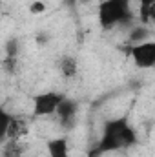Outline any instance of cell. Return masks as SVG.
<instances>
[{
    "instance_id": "30bf717a",
    "label": "cell",
    "mask_w": 155,
    "mask_h": 157,
    "mask_svg": "<svg viewBox=\"0 0 155 157\" xmlns=\"http://www.w3.org/2000/svg\"><path fill=\"white\" fill-rule=\"evenodd\" d=\"M44 11H46V4H44V2L35 0V2L29 4V13H31V15H40V13H44Z\"/></svg>"
},
{
    "instance_id": "277c9868",
    "label": "cell",
    "mask_w": 155,
    "mask_h": 157,
    "mask_svg": "<svg viewBox=\"0 0 155 157\" xmlns=\"http://www.w3.org/2000/svg\"><path fill=\"white\" fill-rule=\"evenodd\" d=\"M130 57L133 64L141 70L155 68V40H144L130 48Z\"/></svg>"
},
{
    "instance_id": "3957f363",
    "label": "cell",
    "mask_w": 155,
    "mask_h": 157,
    "mask_svg": "<svg viewBox=\"0 0 155 157\" xmlns=\"http://www.w3.org/2000/svg\"><path fill=\"white\" fill-rule=\"evenodd\" d=\"M64 99H66V95L64 93H59V91L37 93L33 97V115L35 117H49V115H55Z\"/></svg>"
},
{
    "instance_id": "52a82bcc",
    "label": "cell",
    "mask_w": 155,
    "mask_h": 157,
    "mask_svg": "<svg viewBox=\"0 0 155 157\" xmlns=\"http://www.w3.org/2000/svg\"><path fill=\"white\" fill-rule=\"evenodd\" d=\"M59 70H60V73H62L66 78H71V77L77 75L78 64H77V60H75L73 57H64V59L60 60V64H59Z\"/></svg>"
},
{
    "instance_id": "8992f818",
    "label": "cell",
    "mask_w": 155,
    "mask_h": 157,
    "mask_svg": "<svg viewBox=\"0 0 155 157\" xmlns=\"http://www.w3.org/2000/svg\"><path fill=\"white\" fill-rule=\"evenodd\" d=\"M75 113H77V102L66 97V99L62 101V104L59 106V110H57L55 115L60 119L62 122H68V121H71V119L75 117Z\"/></svg>"
},
{
    "instance_id": "7a4b0ae2",
    "label": "cell",
    "mask_w": 155,
    "mask_h": 157,
    "mask_svg": "<svg viewBox=\"0 0 155 157\" xmlns=\"http://www.w3.org/2000/svg\"><path fill=\"white\" fill-rule=\"evenodd\" d=\"M131 6L130 0H102L99 6V22L104 29L117 28L128 20H131Z\"/></svg>"
},
{
    "instance_id": "5b68a950",
    "label": "cell",
    "mask_w": 155,
    "mask_h": 157,
    "mask_svg": "<svg viewBox=\"0 0 155 157\" xmlns=\"http://www.w3.org/2000/svg\"><path fill=\"white\" fill-rule=\"evenodd\" d=\"M47 157H70V143L66 137H51L46 141Z\"/></svg>"
},
{
    "instance_id": "8fae6325",
    "label": "cell",
    "mask_w": 155,
    "mask_h": 157,
    "mask_svg": "<svg viewBox=\"0 0 155 157\" xmlns=\"http://www.w3.org/2000/svg\"><path fill=\"white\" fill-rule=\"evenodd\" d=\"M155 22V2L150 6V9H148V22Z\"/></svg>"
},
{
    "instance_id": "9c48e42d",
    "label": "cell",
    "mask_w": 155,
    "mask_h": 157,
    "mask_svg": "<svg viewBox=\"0 0 155 157\" xmlns=\"http://www.w3.org/2000/svg\"><path fill=\"white\" fill-rule=\"evenodd\" d=\"M155 0H139V17H141V22H148V9L150 6L153 4Z\"/></svg>"
},
{
    "instance_id": "ba28073f",
    "label": "cell",
    "mask_w": 155,
    "mask_h": 157,
    "mask_svg": "<svg viewBox=\"0 0 155 157\" xmlns=\"http://www.w3.org/2000/svg\"><path fill=\"white\" fill-rule=\"evenodd\" d=\"M13 115L11 113H7L6 110H2L0 112V137L4 139V135L7 133V130H9V126H11V121H13Z\"/></svg>"
},
{
    "instance_id": "6da1fadb",
    "label": "cell",
    "mask_w": 155,
    "mask_h": 157,
    "mask_svg": "<svg viewBox=\"0 0 155 157\" xmlns=\"http://www.w3.org/2000/svg\"><path fill=\"white\" fill-rule=\"evenodd\" d=\"M137 141L135 130L128 124V119H115L104 124V132L102 137L97 144V148L93 150V157L100 155V154H108V152H115L131 146Z\"/></svg>"
}]
</instances>
